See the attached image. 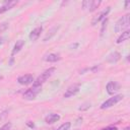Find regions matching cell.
Returning <instances> with one entry per match:
<instances>
[{"label":"cell","mask_w":130,"mask_h":130,"mask_svg":"<svg viewBox=\"0 0 130 130\" xmlns=\"http://www.w3.org/2000/svg\"><path fill=\"white\" fill-rule=\"evenodd\" d=\"M55 71H56V68H55V67H51V68L45 70V71H44L40 76H38V78L34 81L32 86H42V85L54 74Z\"/></svg>","instance_id":"obj_1"},{"label":"cell","mask_w":130,"mask_h":130,"mask_svg":"<svg viewBox=\"0 0 130 130\" xmlns=\"http://www.w3.org/2000/svg\"><path fill=\"white\" fill-rule=\"evenodd\" d=\"M128 27H129V14H126L117 20L114 29L116 32H123L127 30Z\"/></svg>","instance_id":"obj_2"},{"label":"cell","mask_w":130,"mask_h":130,"mask_svg":"<svg viewBox=\"0 0 130 130\" xmlns=\"http://www.w3.org/2000/svg\"><path fill=\"white\" fill-rule=\"evenodd\" d=\"M123 98H124V95H123V94H115L114 96H112V98H110L109 100L105 101V102L101 105V109H102V110L109 109V108H111V107L115 106L116 104H118L120 101H122V100H123Z\"/></svg>","instance_id":"obj_3"},{"label":"cell","mask_w":130,"mask_h":130,"mask_svg":"<svg viewBox=\"0 0 130 130\" xmlns=\"http://www.w3.org/2000/svg\"><path fill=\"white\" fill-rule=\"evenodd\" d=\"M42 90V86H32L31 88H28L26 91L23 92V99L27 100V101H31L34 100Z\"/></svg>","instance_id":"obj_4"},{"label":"cell","mask_w":130,"mask_h":130,"mask_svg":"<svg viewBox=\"0 0 130 130\" xmlns=\"http://www.w3.org/2000/svg\"><path fill=\"white\" fill-rule=\"evenodd\" d=\"M102 1H96V0H86L82 2V8L84 10H87L89 12L94 11L96 8H99V6L101 5Z\"/></svg>","instance_id":"obj_5"},{"label":"cell","mask_w":130,"mask_h":130,"mask_svg":"<svg viewBox=\"0 0 130 130\" xmlns=\"http://www.w3.org/2000/svg\"><path fill=\"white\" fill-rule=\"evenodd\" d=\"M110 11H111V7L109 6V7L105 8L104 10H102L100 13H98V14L92 18V20H91V25H95V24H98L101 20H104L105 18H107V15L109 14Z\"/></svg>","instance_id":"obj_6"},{"label":"cell","mask_w":130,"mask_h":130,"mask_svg":"<svg viewBox=\"0 0 130 130\" xmlns=\"http://www.w3.org/2000/svg\"><path fill=\"white\" fill-rule=\"evenodd\" d=\"M34 81L35 79H34L32 74H24L17 78V82L21 85H28L30 83H34Z\"/></svg>","instance_id":"obj_7"},{"label":"cell","mask_w":130,"mask_h":130,"mask_svg":"<svg viewBox=\"0 0 130 130\" xmlns=\"http://www.w3.org/2000/svg\"><path fill=\"white\" fill-rule=\"evenodd\" d=\"M106 89L109 94H115L120 89V84L116 81H109L106 85Z\"/></svg>","instance_id":"obj_8"},{"label":"cell","mask_w":130,"mask_h":130,"mask_svg":"<svg viewBox=\"0 0 130 130\" xmlns=\"http://www.w3.org/2000/svg\"><path fill=\"white\" fill-rule=\"evenodd\" d=\"M79 91V84H73L71 86H69L66 91L64 92V98H70V96H73L75 95L77 92Z\"/></svg>","instance_id":"obj_9"},{"label":"cell","mask_w":130,"mask_h":130,"mask_svg":"<svg viewBox=\"0 0 130 130\" xmlns=\"http://www.w3.org/2000/svg\"><path fill=\"white\" fill-rule=\"evenodd\" d=\"M18 3V1H16V0H11V1H6L1 7H0V14H2V13H4V12H6V11H8V10H10L11 8H13L16 4Z\"/></svg>","instance_id":"obj_10"},{"label":"cell","mask_w":130,"mask_h":130,"mask_svg":"<svg viewBox=\"0 0 130 130\" xmlns=\"http://www.w3.org/2000/svg\"><path fill=\"white\" fill-rule=\"evenodd\" d=\"M42 31H43V27H42V26H38V27L34 28V29L30 31L29 36H28L29 40H30L31 42L37 41V40L40 38V36H41V32H42Z\"/></svg>","instance_id":"obj_11"},{"label":"cell","mask_w":130,"mask_h":130,"mask_svg":"<svg viewBox=\"0 0 130 130\" xmlns=\"http://www.w3.org/2000/svg\"><path fill=\"white\" fill-rule=\"evenodd\" d=\"M60 120V115L59 114H55V113H52V114H49L48 116H46L45 118V122L47 124H54L56 122H58Z\"/></svg>","instance_id":"obj_12"},{"label":"cell","mask_w":130,"mask_h":130,"mask_svg":"<svg viewBox=\"0 0 130 130\" xmlns=\"http://www.w3.org/2000/svg\"><path fill=\"white\" fill-rule=\"evenodd\" d=\"M23 45H24V41H22V40H19V41H17V42L15 43V45L13 46L12 52H11V58H13V56H14L15 54H17L18 52H20V50L22 49Z\"/></svg>","instance_id":"obj_13"},{"label":"cell","mask_w":130,"mask_h":130,"mask_svg":"<svg viewBox=\"0 0 130 130\" xmlns=\"http://www.w3.org/2000/svg\"><path fill=\"white\" fill-rule=\"evenodd\" d=\"M44 60L46 62H57L59 60H61V57L59 54H56V53H50L48 55H46L44 57Z\"/></svg>","instance_id":"obj_14"},{"label":"cell","mask_w":130,"mask_h":130,"mask_svg":"<svg viewBox=\"0 0 130 130\" xmlns=\"http://www.w3.org/2000/svg\"><path fill=\"white\" fill-rule=\"evenodd\" d=\"M120 59H121V54H120L119 52H114V53H111V54L107 57V62L113 64V63L118 62Z\"/></svg>","instance_id":"obj_15"},{"label":"cell","mask_w":130,"mask_h":130,"mask_svg":"<svg viewBox=\"0 0 130 130\" xmlns=\"http://www.w3.org/2000/svg\"><path fill=\"white\" fill-rule=\"evenodd\" d=\"M130 38V31L127 29V30H125V31H123L121 35H120V37L117 39V41H116V43L117 44H121V43H123V42H125V41H127L128 39Z\"/></svg>","instance_id":"obj_16"},{"label":"cell","mask_w":130,"mask_h":130,"mask_svg":"<svg viewBox=\"0 0 130 130\" xmlns=\"http://www.w3.org/2000/svg\"><path fill=\"white\" fill-rule=\"evenodd\" d=\"M58 28H59L58 26H54V27H52V28L50 29V31H48L49 34H48V35H47V36H46V37L44 38V42L48 41V39H51V38H52V37H53V36H54V35H55V34L57 32Z\"/></svg>","instance_id":"obj_17"},{"label":"cell","mask_w":130,"mask_h":130,"mask_svg":"<svg viewBox=\"0 0 130 130\" xmlns=\"http://www.w3.org/2000/svg\"><path fill=\"white\" fill-rule=\"evenodd\" d=\"M70 127H71V123H70V122H65V123H63L61 126H59L56 130H69Z\"/></svg>","instance_id":"obj_18"},{"label":"cell","mask_w":130,"mask_h":130,"mask_svg":"<svg viewBox=\"0 0 130 130\" xmlns=\"http://www.w3.org/2000/svg\"><path fill=\"white\" fill-rule=\"evenodd\" d=\"M8 28V22H2L0 24V32H3Z\"/></svg>","instance_id":"obj_19"},{"label":"cell","mask_w":130,"mask_h":130,"mask_svg":"<svg viewBox=\"0 0 130 130\" xmlns=\"http://www.w3.org/2000/svg\"><path fill=\"white\" fill-rule=\"evenodd\" d=\"M11 127H12V124H11L10 122H8V123L4 124V125L0 128V130H10V129H11Z\"/></svg>","instance_id":"obj_20"},{"label":"cell","mask_w":130,"mask_h":130,"mask_svg":"<svg viewBox=\"0 0 130 130\" xmlns=\"http://www.w3.org/2000/svg\"><path fill=\"white\" fill-rule=\"evenodd\" d=\"M88 108H90V104H88V103H86V104H84V105H82L81 107H79V111H84V110H87Z\"/></svg>","instance_id":"obj_21"},{"label":"cell","mask_w":130,"mask_h":130,"mask_svg":"<svg viewBox=\"0 0 130 130\" xmlns=\"http://www.w3.org/2000/svg\"><path fill=\"white\" fill-rule=\"evenodd\" d=\"M107 21H108V19H107V18H105V19L103 20V25H102V29H101V34H102V35L104 34V30H105V27L107 26Z\"/></svg>","instance_id":"obj_22"},{"label":"cell","mask_w":130,"mask_h":130,"mask_svg":"<svg viewBox=\"0 0 130 130\" xmlns=\"http://www.w3.org/2000/svg\"><path fill=\"white\" fill-rule=\"evenodd\" d=\"M100 130H118V129H117V127H115V126H108V127L102 128V129H100Z\"/></svg>","instance_id":"obj_23"},{"label":"cell","mask_w":130,"mask_h":130,"mask_svg":"<svg viewBox=\"0 0 130 130\" xmlns=\"http://www.w3.org/2000/svg\"><path fill=\"white\" fill-rule=\"evenodd\" d=\"M129 4H130V1H126V2H125V8H127Z\"/></svg>","instance_id":"obj_24"},{"label":"cell","mask_w":130,"mask_h":130,"mask_svg":"<svg viewBox=\"0 0 130 130\" xmlns=\"http://www.w3.org/2000/svg\"><path fill=\"white\" fill-rule=\"evenodd\" d=\"M3 42H4V39H3L2 37H0V45H1V44H3Z\"/></svg>","instance_id":"obj_25"},{"label":"cell","mask_w":130,"mask_h":130,"mask_svg":"<svg viewBox=\"0 0 130 130\" xmlns=\"http://www.w3.org/2000/svg\"><path fill=\"white\" fill-rule=\"evenodd\" d=\"M129 129H130V127H126V128H125V129H123V130H129Z\"/></svg>","instance_id":"obj_26"},{"label":"cell","mask_w":130,"mask_h":130,"mask_svg":"<svg viewBox=\"0 0 130 130\" xmlns=\"http://www.w3.org/2000/svg\"><path fill=\"white\" fill-rule=\"evenodd\" d=\"M1 79H3V76H2V75H0V80H1Z\"/></svg>","instance_id":"obj_27"}]
</instances>
